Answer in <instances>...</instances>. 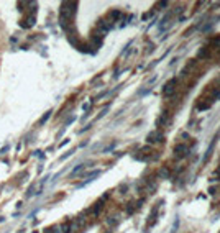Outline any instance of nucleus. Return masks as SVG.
<instances>
[{
	"label": "nucleus",
	"mask_w": 220,
	"mask_h": 233,
	"mask_svg": "<svg viewBox=\"0 0 220 233\" xmlns=\"http://www.w3.org/2000/svg\"><path fill=\"white\" fill-rule=\"evenodd\" d=\"M35 21H36V3L33 5V8L30 10V13L21 20V28H31V26L35 25Z\"/></svg>",
	"instance_id": "2"
},
{
	"label": "nucleus",
	"mask_w": 220,
	"mask_h": 233,
	"mask_svg": "<svg viewBox=\"0 0 220 233\" xmlns=\"http://www.w3.org/2000/svg\"><path fill=\"white\" fill-rule=\"evenodd\" d=\"M184 151H186V146H178L176 149H174V153H178V156H179V158H182L186 154Z\"/></svg>",
	"instance_id": "5"
},
{
	"label": "nucleus",
	"mask_w": 220,
	"mask_h": 233,
	"mask_svg": "<svg viewBox=\"0 0 220 233\" xmlns=\"http://www.w3.org/2000/svg\"><path fill=\"white\" fill-rule=\"evenodd\" d=\"M61 230H62V227H61V225H56V227L48 228V230H46V233H61Z\"/></svg>",
	"instance_id": "4"
},
{
	"label": "nucleus",
	"mask_w": 220,
	"mask_h": 233,
	"mask_svg": "<svg viewBox=\"0 0 220 233\" xmlns=\"http://www.w3.org/2000/svg\"><path fill=\"white\" fill-rule=\"evenodd\" d=\"M76 7L77 3H74V2H64V3H61V16H59V20H61V25L62 28L66 30L67 23L72 20V16H74V13H76Z\"/></svg>",
	"instance_id": "1"
},
{
	"label": "nucleus",
	"mask_w": 220,
	"mask_h": 233,
	"mask_svg": "<svg viewBox=\"0 0 220 233\" xmlns=\"http://www.w3.org/2000/svg\"><path fill=\"white\" fill-rule=\"evenodd\" d=\"M49 115H51V112H48V113H46V115H45V116H43V118H41V125H43V123H45V122H46V120H48V118H49Z\"/></svg>",
	"instance_id": "6"
},
{
	"label": "nucleus",
	"mask_w": 220,
	"mask_h": 233,
	"mask_svg": "<svg viewBox=\"0 0 220 233\" xmlns=\"http://www.w3.org/2000/svg\"><path fill=\"white\" fill-rule=\"evenodd\" d=\"M174 86H176V81H174V79H173V81H169L168 82V84H166V87H164V95H171V94H173V92H174Z\"/></svg>",
	"instance_id": "3"
}]
</instances>
